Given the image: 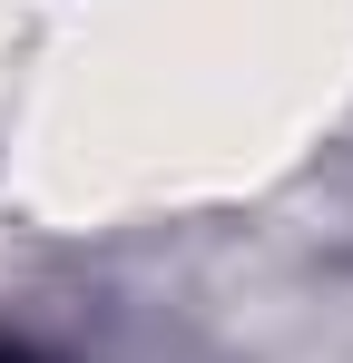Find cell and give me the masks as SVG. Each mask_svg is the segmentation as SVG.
I'll list each match as a JSON object with an SVG mask.
<instances>
[{
  "mask_svg": "<svg viewBox=\"0 0 353 363\" xmlns=\"http://www.w3.org/2000/svg\"><path fill=\"white\" fill-rule=\"evenodd\" d=\"M0 363H40V344H20V334H0Z\"/></svg>",
  "mask_w": 353,
  "mask_h": 363,
  "instance_id": "6da1fadb",
  "label": "cell"
}]
</instances>
